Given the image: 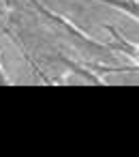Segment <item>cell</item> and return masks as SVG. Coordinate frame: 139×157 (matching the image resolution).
<instances>
[{
	"mask_svg": "<svg viewBox=\"0 0 139 157\" xmlns=\"http://www.w3.org/2000/svg\"><path fill=\"white\" fill-rule=\"evenodd\" d=\"M73 75H77V78H84L88 84H98V86H103V84H107L105 80H103V75H107V73H126V71H135L137 67H113V65H103V63H88V60H73V58H69V56H64V54H58L56 56Z\"/></svg>",
	"mask_w": 139,
	"mask_h": 157,
	"instance_id": "obj_2",
	"label": "cell"
},
{
	"mask_svg": "<svg viewBox=\"0 0 139 157\" xmlns=\"http://www.w3.org/2000/svg\"><path fill=\"white\" fill-rule=\"evenodd\" d=\"M94 2H103L107 7H113L122 13H126L128 17L139 22V0H94Z\"/></svg>",
	"mask_w": 139,
	"mask_h": 157,
	"instance_id": "obj_4",
	"label": "cell"
},
{
	"mask_svg": "<svg viewBox=\"0 0 139 157\" xmlns=\"http://www.w3.org/2000/svg\"><path fill=\"white\" fill-rule=\"evenodd\" d=\"M2 5H5L7 9H17V7H20L17 0H2Z\"/></svg>",
	"mask_w": 139,
	"mask_h": 157,
	"instance_id": "obj_6",
	"label": "cell"
},
{
	"mask_svg": "<svg viewBox=\"0 0 139 157\" xmlns=\"http://www.w3.org/2000/svg\"><path fill=\"white\" fill-rule=\"evenodd\" d=\"M28 2H32V7L37 9V13L45 20V24H47L52 30H56V33L62 37V41H64L73 52H77V54L81 56L79 60L107 65V63L116 56V52H113L107 43L94 41L92 37H88L79 26H75V24H73L71 20H66L64 15L54 13L52 9H47L45 5H41L39 0H28Z\"/></svg>",
	"mask_w": 139,
	"mask_h": 157,
	"instance_id": "obj_1",
	"label": "cell"
},
{
	"mask_svg": "<svg viewBox=\"0 0 139 157\" xmlns=\"http://www.w3.org/2000/svg\"><path fill=\"white\" fill-rule=\"evenodd\" d=\"M105 30L111 35V41L107 43L116 54H122V56H126V58H130L137 67H139V45L137 43H130L118 28H113L111 24H105Z\"/></svg>",
	"mask_w": 139,
	"mask_h": 157,
	"instance_id": "obj_3",
	"label": "cell"
},
{
	"mask_svg": "<svg viewBox=\"0 0 139 157\" xmlns=\"http://www.w3.org/2000/svg\"><path fill=\"white\" fill-rule=\"evenodd\" d=\"M9 84V78H7V73H5V69H2V65H0V86H7Z\"/></svg>",
	"mask_w": 139,
	"mask_h": 157,
	"instance_id": "obj_5",
	"label": "cell"
}]
</instances>
